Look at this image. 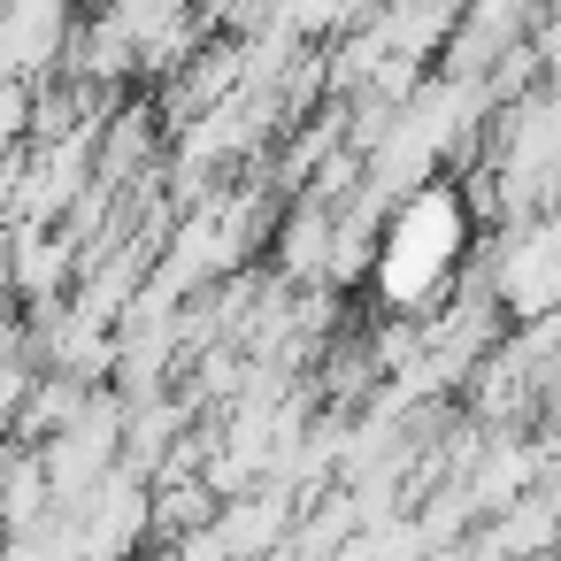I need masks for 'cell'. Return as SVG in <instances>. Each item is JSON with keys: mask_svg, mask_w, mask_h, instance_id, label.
Listing matches in <instances>:
<instances>
[{"mask_svg": "<svg viewBox=\"0 0 561 561\" xmlns=\"http://www.w3.org/2000/svg\"><path fill=\"white\" fill-rule=\"evenodd\" d=\"M492 285V300L507 308V323H538L561 308V208H530L492 224V262L477 270Z\"/></svg>", "mask_w": 561, "mask_h": 561, "instance_id": "7a4b0ae2", "label": "cell"}, {"mask_svg": "<svg viewBox=\"0 0 561 561\" xmlns=\"http://www.w3.org/2000/svg\"><path fill=\"white\" fill-rule=\"evenodd\" d=\"M70 39H78L70 0H0V78L47 85L70 62Z\"/></svg>", "mask_w": 561, "mask_h": 561, "instance_id": "3957f363", "label": "cell"}, {"mask_svg": "<svg viewBox=\"0 0 561 561\" xmlns=\"http://www.w3.org/2000/svg\"><path fill=\"white\" fill-rule=\"evenodd\" d=\"M162 162V116L139 108V101H116L101 116V178L108 185H147Z\"/></svg>", "mask_w": 561, "mask_h": 561, "instance_id": "277c9868", "label": "cell"}, {"mask_svg": "<svg viewBox=\"0 0 561 561\" xmlns=\"http://www.w3.org/2000/svg\"><path fill=\"white\" fill-rule=\"evenodd\" d=\"M477 224L484 216H477L469 185H454V178H431L408 201H392L385 231H377V262H369V293L385 300V316H431L461 285Z\"/></svg>", "mask_w": 561, "mask_h": 561, "instance_id": "6da1fadb", "label": "cell"}]
</instances>
